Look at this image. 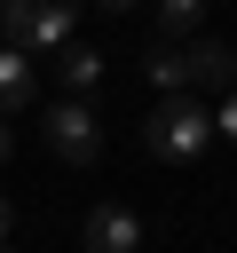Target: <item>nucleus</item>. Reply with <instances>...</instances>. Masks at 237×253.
Returning <instances> with one entry per match:
<instances>
[{"instance_id":"5","label":"nucleus","mask_w":237,"mask_h":253,"mask_svg":"<svg viewBox=\"0 0 237 253\" xmlns=\"http://www.w3.org/2000/svg\"><path fill=\"white\" fill-rule=\"evenodd\" d=\"M182 63H190V79H198V87L237 95V47H229V40H190V47H182Z\"/></svg>"},{"instance_id":"2","label":"nucleus","mask_w":237,"mask_h":253,"mask_svg":"<svg viewBox=\"0 0 237 253\" xmlns=\"http://www.w3.org/2000/svg\"><path fill=\"white\" fill-rule=\"evenodd\" d=\"M0 47H16V55H63L71 47V32H79V8H24V0H0Z\"/></svg>"},{"instance_id":"10","label":"nucleus","mask_w":237,"mask_h":253,"mask_svg":"<svg viewBox=\"0 0 237 253\" xmlns=\"http://www.w3.org/2000/svg\"><path fill=\"white\" fill-rule=\"evenodd\" d=\"M213 134H221V142H237V95H221V111H213Z\"/></svg>"},{"instance_id":"1","label":"nucleus","mask_w":237,"mask_h":253,"mask_svg":"<svg viewBox=\"0 0 237 253\" xmlns=\"http://www.w3.org/2000/svg\"><path fill=\"white\" fill-rule=\"evenodd\" d=\"M205 142H213V111H205L198 95H158V111L142 119V150H150V158L190 166Z\"/></svg>"},{"instance_id":"4","label":"nucleus","mask_w":237,"mask_h":253,"mask_svg":"<svg viewBox=\"0 0 237 253\" xmlns=\"http://www.w3.org/2000/svg\"><path fill=\"white\" fill-rule=\"evenodd\" d=\"M47 71H55V87H63V103H87V95L103 87V55H95V47H79V40H71L63 55H47Z\"/></svg>"},{"instance_id":"6","label":"nucleus","mask_w":237,"mask_h":253,"mask_svg":"<svg viewBox=\"0 0 237 253\" xmlns=\"http://www.w3.org/2000/svg\"><path fill=\"white\" fill-rule=\"evenodd\" d=\"M87 253H142V221L126 206H95L87 213Z\"/></svg>"},{"instance_id":"13","label":"nucleus","mask_w":237,"mask_h":253,"mask_svg":"<svg viewBox=\"0 0 237 253\" xmlns=\"http://www.w3.org/2000/svg\"><path fill=\"white\" fill-rule=\"evenodd\" d=\"M0 253H8V245H0Z\"/></svg>"},{"instance_id":"9","label":"nucleus","mask_w":237,"mask_h":253,"mask_svg":"<svg viewBox=\"0 0 237 253\" xmlns=\"http://www.w3.org/2000/svg\"><path fill=\"white\" fill-rule=\"evenodd\" d=\"M198 24H205V8H198V0H158V40H166V47L198 40Z\"/></svg>"},{"instance_id":"8","label":"nucleus","mask_w":237,"mask_h":253,"mask_svg":"<svg viewBox=\"0 0 237 253\" xmlns=\"http://www.w3.org/2000/svg\"><path fill=\"white\" fill-rule=\"evenodd\" d=\"M142 71H150V87H158V95H190V63H182V47H166V40H158V47L142 55Z\"/></svg>"},{"instance_id":"11","label":"nucleus","mask_w":237,"mask_h":253,"mask_svg":"<svg viewBox=\"0 0 237 253\" xmlns=\"http://www.w3.org/2000/svg\"><path fill=\"white\" fill-rule=\"evenodd\" d=\"M8 229H16V213H8V198H0V245H8Z\"/></svg>"},{"instance_id":"7","label":"nucleus","mask_w":237,"mask_h":253,"mask_svg":"<svg viewBox=\"0 0 237 253\" xmlns=\"http://www.w3.org/2000/svg\"><path fill=\"white\" fill-rule=\"evenodd\" d=\"M32 95H40V63L16 55V47H0V119L8 111H32Z\"/></svg>"},{"instance_id":"12","label":"nucleus","mask_w":237,"mask_h":253,"mask_svg":"<svg viewBox=\"0 0 237 253\" xmlns=\"http://www.w3.org/2000/svg\"><path fill=\"white\" fill-rule=\"evenodd\" d=\"M8 150H16V134H8V126H0V158H8Z\"/></svg>"},{"instance_id":"3","label":"nucleus","mask_w":237,"mask_h":253,"mask_svg":"<svg viewBox=\"0 0 237 253\" xmlns=\"http://www.w3.org/2000/svg\"><path fill=\"white\" fill-rule=\"evenodd\" d=\"M47 150L63 158V166H95L103 158V119H95V103H47Z\"/></svg>"}]
</instances>
